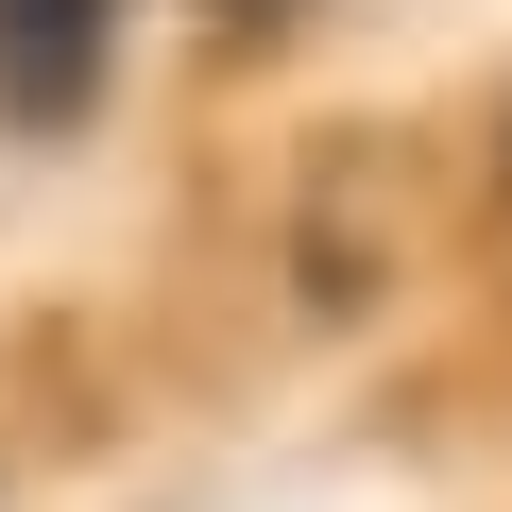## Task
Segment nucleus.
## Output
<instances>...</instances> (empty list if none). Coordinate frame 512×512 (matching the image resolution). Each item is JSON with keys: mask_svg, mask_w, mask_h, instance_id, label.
Listing matches in <instances>:
<instances>
[{"mask_svg": "<svg viewBox=\"0 0 512 512\" xmlns=\"http://www.w3.org/2000/svg\"><path fill=\"white\" fill-rule=\"evenodd\" d=\"M103 52H120V0H0V120L69 137L103 103Z\"/></svg>", "mask_w": 512, "mask_h": 512, "instance_id": "obj_1", "label": "nucleus"}]
</instances>
